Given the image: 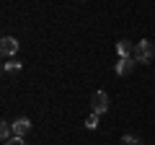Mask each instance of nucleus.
Instances as JSON below:
<instances>
[{
	"instance_id": "nucleus-1",
	"label": "nucleus",
	"mask_w": 155,
	"mask_h": 145,
	"mask_svg": "<svg viewBox=\"0 0 155 145\" xmlns=\"http://www.w3.org/2000/svg\"><path fill=\"white\" fill-rule=\"evenodd\" d=\"M134 62H140V65H147V62H153L155 57V47L150 44L147 39H140L137 44H134Z\"/></svg>"
},
{
	"instance_id": "nucleus-2",
	"label": "nucleus",
	"mask_w": 155,
	"mask_h": 145,
	"mask_svg": "<svg viewBox=\"0 0 155 145\" xmlns=\"http://www.w3.org/2000/svg\"><path fill=\"white\" fill-rule=\"evenodd\" d=\"M91 106H93V114H104L109 109V93L106 91H96L91 96Z\"/></svg>"
},
{
	"instance_id": "nucleus-3",
	"label": "nucleus",
	"mask_w": 155,
	"mask_h": 145,
	"mask_svg": "<svg viewBox=\"0 0 155 145\" xmlns=\"http://www.w3.org/2000/svg\"><path fill=\"white\" fill-rule=\"evenodd\" d=\"M0 52H3V57H16L18 39L16 36H3V39H0Z\"/></svg>"
},
{
	"instance_id": "nucleus-4",
	"label": "nucleus",
	"mask_w": 155,
	"mask_h": 145,
	"mask_svg": "<svg viewBox=\"0 0 155 145\" xmlns=\"http://www.w3.org/2000/svg\"><path fill=\"white\" fill-rule=\"evenodd\" d=\"M11 127H13V135H16V137H23V135L31 130V122H28L26 117H18L16 122H11Z\"/></svg>"
},
{
	"instance_id": "nucleus-5",
	"label": "nucleus",
	"mask_w": 155,
	"mask_h": 145,
	"mask_svg": "<svg viewBox=\"0 0 155 145\" xmlns=\"http://www.w3.org/2000/svg\"><path fill=\"white\" fill-rule=\"evenodd\" d=\"M134 65H137V62H134V57H127V60H119L116 62V75H132V70H134Z\"/></svg>"
},
{
	"instance_id": "nucleus-6",
	"label": "nucleus",
	"mask_w": 155,
	"mask_h": 145,
	"mask_svg": "<svg viewBox=\"0 0 155 145\" xmlns=\"http://www.w3.org/2000/svg\"><path fill=\"white\" fill-rule=\"evenodd\" d=\"M116 55H119V60H127V57H132V55H134V44H132V42H127V39L116 42Z\"/></svg>"
},
{
	"instance_id": "nucleus-7",
	"label": "nucleus",
	"mask_w": 155,
	"mask_h": 145,
	"mask_svg": "<svg viewBox=\"0 0 155 145\" xmlns=\"http://www.w3.org/2000/svg\"><path fill=\"white\" fill-rule=\"evenodd\" d=\"M0 137H3V143H8L11 137H16V135H13V127H11L8 122H3V124H0Z\"/></svg>"
},
{
	"instance_id": "nucleus-8",
	"label": "nucleus",
	"mask_w": 155,
	"mask_h": 145,
	"mask_svg": "<svg viewBox=\"0 0 155 145\" xmlns=\"http://www.w3.org/2000/svg\"><path fill=\"white\" fill-rule=\"evenodd\" d=\"M98 117H101V114H91V117L85 119V127H88V130H96V127H98Z\"/></svg>"
},
{
	"instance_id": "nucleus-9",
	"label": "nucleus",
	"mask_w": 155,
	"mask_h": 145,
	"mask_svg": "<svg viewBox=\"0 0 155 145\" xmlns=\"http://www.w3.org/2000/svg\"><path fill=\"white\" fill-rule=\"evenodd\" d=\"M122 145H142V143H140L134 135H124V137H122Z\"/></svg>"
},
{
	"instance_id": "nucleus-10",
	"label": "nucleus",
	"mask_w": 155,
	"mask_h": 145,
	"mask_svg": "<svg viewBox=\"0 0 155 145\" xmlns=\"http://www.w3.org/2000/svg\"><path fill=\"white\" fill-rule=\"evenodd\" d=\"M18 67H21V62H18V60H13V62H5V65H3V70H5V72H11V70H18Z\"/></svg>"
},
{
	"instance_id": "nucleus-11",
	"label": "nucleus",
	"mask_w": 155,
	"mask_h": 145,
	"mask_svg": "<svg viewBox=\"0 0 155 145\" xmlns=\"http://www.w3.org/2000/svg\"><path fill=\"white\" fill-rule=\"evenodd\" d=\"M5 145H26V143H23V137H11Z\"/></svg>"
}]
</instances>
